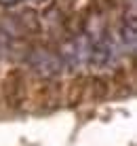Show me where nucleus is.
Here are the masks:
<instances>
[{
	"mask_svg": "<svg viewBox=\"0 0 137 146\" xmlns=\"http://www.w3.org/2000/svg\"><path fill=\"white\" fill-rule=\"evenodd\" d=\"M30 66L34 68V72L40 74V76H57V74H61V68H63V59L59 57V55L47 51V49H36V51L30 53L28 57Z\"/></svg>",
	"mask_w": 137,
	"mask_h": 146,
	"instance_id": "f257e3e1",
	"label": "nucleus"
},
{
	"mask_svg": "<svg viewBox=\"0 0 137 146\" xmlns=\"http://www.w3.org/2000/svg\"><path fill=\"white\" fill-rule=\"evenodd\" d=\"M30 2H32V4H34V7H42V4H44V2H47V0H30Z\"/></svg>",
	"mask_w": 137,
	"mask_h": 146,
	"instance_id": "39448f33",
	"label": "nucleus"
},
{
	"mask_svg": "<svg viewBox=\"0 0 137 146\" xmlns=\"http://www.w3.org/2000/svg\"><path fill=\"white\" fill-rule=\"evenodd\" d=\"M89 51H91V42L87 40V36L74 38L72 42L63 49V59L70 66H80V64L89 62Z\"/></svg>",
	"mask_w": 137,
	"mask_h": 146,
	"instance_id": "7ed1b4c3",
	"label": "nucleus"
},
{
	"mask_svg": "<svg viewBox=\"0 0 137 146\" xmlns=\"http://www.w3.org/2000/svg\"><path fill=\"white\" fill-rule=\"evenodd\" d=\"M116 62V47L110 38H99L97 42L91 44L89 51V64L95 68H108Z\"/></svg>",
	"mask_w": 137,
	"mask_h": 146,
	"instance_id": "f03ea898",
	"label": "nucleus"
},
{
	"mask_svg": "<svg viewBox=\"0 0 137 146\" xmlns=\"http://www.w3.org/2000/svg\"><path fill=\"white\" fill-rule=\"evenodd\" d=\"M120 38H123V47L133 53L135 51V19H131L129 23L124 21L123 30H120Z\"/></svg>",
	"mask_w": 137,
	"mask_h": 146,
	"instance_id": "20e7f679",
	"label": "nucleus"
}]
</instances>
